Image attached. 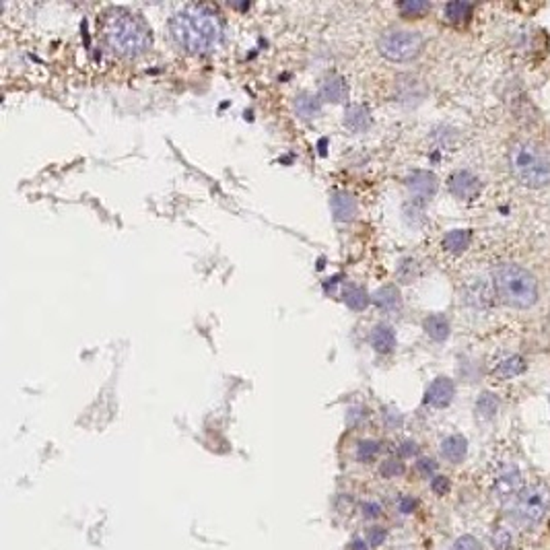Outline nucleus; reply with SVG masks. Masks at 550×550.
I'll return each instance as SVG.
<instances>
[{"instance_id":"obj_16","label":"nucleus","mask_w":550,"mask_h":550,"mask_svg":"<svg viewBox=\"0 0 550 550\" xmlns=\"http://www.w3.org/2000/svg\"><path fill=\"white\" fill-rule=\"evenodd\" d=\"M373 303L379 307V309H384V311H394V309H398L400 307V291H398V286H394V284H386V286H381V289H377L375 293H373Z\"/></svg>"},{"instance_id":"obj_21","label":"nucleus","mask_w":550,"mask_h":550,"mask_svg":"<svg viewBox=\"0 0 550 550\" xmlns=\"http://www.w3.org/2000/svg\"><path fill=\"white\" fill-rule=\"evenodd\" d=\"M474 10V4L472 2H462V0H454L449 4H445V17L449 23H464L470 19Z\"/></svg>"},{"instance_id":"obj_26","label":"nucleus","mask_w":550,"mask_h":550,"mask_svg":"<svg viewBox=\"0 0 550 550\" xmlns=\"http://www.w3.org/2000/svg\"><path fill=\"white\" fill-rule=\"evenodd\" d=\"M404 472V466H402V462H398V460H388V462H384V466H381V474L384 476H398V474H402Z\"/></svg>"},{"instance_id":"obj_7","label":"nucleus","mask_w":550,"mask_h":550,"mask_svg":"<svg viewBox=\"0 0 550 550\" xmlns=\"http://www.w3.org/2000/svg\"><path fill=\"white\" fill-rule=\"evenodd\" d=\"M447 188L449 192L460 198V200H472L481 194V180L472 173V171H466V169H460V171H454L447 180Z\"/></svg>"},{"instance_id":"obj_8","label":"nucleus","mask_w":550,"mask_h":550,"mask_svg":"<svg viewBox=\"0 0 550 550\" xmlns=\"http://www.w3.org/2000/svg\"><path fill=\"white\" fill-rule=\"evenodd\" d=\"M456 396V386L449 377H437L433 379V384L429 386L427 390V396H424V402L429 406H435V409H445L452 404Z\"/></svg>"},{"instance_id":"obj_11","label":"nucleus","mask_w":550,"mask_h":550,"mask_svg":"<svg viewBox=\"0 0 550 550\" xmlns=\"http://www.w3.org/2000/svg\"><path fill=\"white\" fill-rule=\"evenodd\" d=\"M330 207H332V214L336 221H352L356 214V200L352 198L350 192L346 190H336L330 198Z\"/></svg>"},{"instance_id":"obj_28","label":"nucleus","mask_w":550,"mask_h":550,"mask_svg":"<svg viewBox=\"0 0 550 550\" xmlns=\"http://www.w3.org/2000/svg\"><path fill=\"white\" fill-rule=\"evenodd\" d=\"M418 470H420L422 474H429V472L435 470V462H433V460H420V462H418Z\"/></svg>"},{"instance_id":"obj_18","label":"nucleus","mask_w":550,"mask_h":550,"mask_svg":"<svg viewBox=\"0 0 550 550\" xmlns=\"http://www.w3.org/2000/svg\"><path fill=\"white\" fill-rule=\"evenodd\" d=\"M422 328H424V332L429 334V338H433V341H437V343H443V341L449 336V322H447V318L441 316V313H433V316H429V318L424 320Z\"/></svg>"},{"instance_id":"obj_17","label":"nucleus","mask_w":550,"mask_h":550,"mask_svg":"<svg viewBox=\"0 0 550 550\" xmlns=\"http://www.w3.org/2000/svg\"><path fill=\"white\" fill-rule=\"evenodd\" d=\"M343 295H344V303H346L350 309H354V311H363V309L369 305V301H371L367 289L361 286V284H354V282H348V284L344 286Z\"/></svg>"},{"instance_id":"obj_13","label":"nucleus","mask_w":550,"mask_h":550,"mask_svg":"<svg viewBox=\"0 0 550 550\" xmlns=\"http://www.w3.org/2000/svg\"><path fill=\"white\" fill-rule=\"evenodd\" d=\"M371 346L381 352V354H388L394 350L396 346V332L392 326L388 324H375L373 330H371Z\"/></svg>"},{"instance_id":"obj_3","label":"nucleus","mask_w":550,"mask_h":550,"mask_svg":"<svg viewBox=\"0 0 550 550\" xmlns=\"http://www.w3.org/2000/svg\"><path fill=\"white\" fill-rule=\"evenodd\" d=\"M497 293L503 303L515 309H528L538 301L536 278L517 264H501L492 273Z\"/></svg>"},{"instance_id":"obj_20","label":"nucleus","mask_w":550,"mask_h":550,"mask_svg":"<svg viewBox=\"0 0 550 550\" xmlns=\"http://www.w3.org/2000/svg\"><path fill=\"white\" fill-rule=\"evenodd\" d=\"M524 371H526V361L519 354H515V356H509L503 363H499L495 369V375L499 379H511L515 375H522Z\"/></svg>"},{"instance_id":"obj_1","label":"nucleus","mask_w":550,"mask_h":550,"mask_svg":"<svg viewBox=\"0 0 550 550\" xmlns=\"http://www.w3.org/2000/svg\"><path fill=\"white\" fill-rule=\"evenodd\" d=\"M169 29L175 44L182 46L186 52L205 54L221 44L225 25L214 6L192 2L171 17Z\"/></svg>"},{"instance_id":"obj_22","label":"nucleus","mask_w":550,"mask_h":550,"mask_svg":"<svg viewBox=\"0 0 550 550\" xmlns=\"http://www.w3.org/2000/svg\"><path fill=\"white\" fill-rule=\"evenodd\" d=\"M398 8H400L402 17L413 19V17H422L431 8V4L424 2V0H404V2L398 4Z\"/></svg>"},{"instance_id":"obj_9","label":"nucleus","mask_w":550,"mask_h":550,"mask_svg":"<svg viewBox=\"0 0 550 550\" xmlns=\"http://www.w3.org/2000/svg\"><path fill=\"white\" fill-rule=\"evenodd\" d=\"M348 97V83L341 74H328L320 83V99L330 103H343Z\"/></svg>"},{"instance_id":"obj_19","label":"nucleus","mask_w":550,"mask_h":550,"mask_svg":"<svg viewBox=\"0 0 550 550\" xmlns=\"http://www.w3.org/2000/svg\"><path fill=\"white\" fill-rule=\"evenodd\" d=\"M472 241V233L468 229H454L443 237V248L452 254H462L468 250Z\"/></svg>"},{"instance_id":"obj_24","label":"nucleus","mask_w":550,"mask_h":550,"mask_svg":"<svg viewBox=\"0 0 550 550\" xmlns=\"http://www.w3.org/2000/svg\"><path fill=\"white\" fill-rule=\"evenodd\" d=\"M377 452H379V443L367 439V441H361V443H359V452H356V456H359V460L369 462V460H373V458L377 456Z\"/></svg>"},{"instance_id":"obj_27","label":"nucleus","mask_w":550,"mask_h":550,"mask_svg":"<svg viewBox=\"0 0 550 550\" xmlns=\"http://www.w3.org/2000/svg\"><path fill=\"white\" fill-rule=\"evenodd\" d=\"M431 488H433L437 495H445V492L449 490V481L443 479V476H437L435 481L431 482Z\"/></svg>"},{"instance_id":"obj_15","label":"nucleus","mask_w":550,"mask_h":550,"mask_svg":"<svg viewBox=\"0 0 550 550\" xmlns=\"http://www.w3.org/2000/svg\"><path fill=\"white\" fill-rule=\"evenodd\" d=\"M295 112L303 120H313L322 112V101H320V97H316L311 93H299L295 97Z\"/></svg>"},{"instance_id":"obj_6","label":"nucleus","mask_w":550,"mask_h":550,"mask_svg":"<svg viewBox=\"0 0 550 550\" xmlns=\"http://www.w3.org/2000/svg\"><path fill=\"white\" fill-rule=\"evenodd\" d=\"M547 503H549V492L542 486L528 488L519 497V517H524V519H528L532 524L540 522L542 515H544Z\"/></svg>"},{"instance_id":"obj_2","label":"nucleus","mask_w":550,"mask_h":550,"mask_svg":"<svg viewBox=\"0 0 550 550\" xmlns=\"http://www.w3.org/2000/svg\"><path fill=\"white\" fill-rule=\"evenodd\" d=\"M101 35L116 54L126 58L144 54L153 44L151 29L142 17L122 6H112L101 15Z\"/></svg>"},{"instance_id":"obj_23","label":"nucleus","mask_w":550,"mask_h":550,"mask_svg":"<svg viewBox=\"0 0 550 550\" xmlns=\"http://www.w3.org/2000/svg\"><path fill=\"white\" fill-rule=\"evenodd\" d=\"M497 409H499V402H497V398L492 394H482L479 402H476V411L484 418H492L495 413H497Z\"/></svg>"},{"instance_id":"obj_4","label":"nucleus","mask_w":550,"mask_h":550,"mask_svg":"<svg viewBox=\"0 0 550 550\" xmlns=\"http://www.w3.org/2000/svg\"><path fill=\"white\" fill-rule=\"evenodd\" d=\"M513 175L528 188H544L550 184V157L534 142H517L509 151Z\"/></svg>"},{"instance_id":"obj_12","label":"nucleus","mask_w":550,"mask_h":550,"mask_svg":"<svg viewBox=\"0 0 550 550\" xmlns=\"http://www.w3.org/2000/svg\"><path fill=\"white\" fill-rule=\"evenodd\" d=\"M344 126L352 132H365L371 126V114L367 105L352 103L344 110Z\"/></svg>"},{"instance_id":"obj_29","label":"nucleus","mask_w":550,"mask_h":550,"mask_svg":"<svg viewBox=\"0 0 550 550\" xmlns=\"http://www.w3.org/2000/svg\"><path fill=\"white\" fill-rule=\"evenodd\" d=\"M414 505H416V503H414L413 499H404V501L400 503V509H402V511H413Z\"/></svg>"},{"instance_id":"obj_10","label":"nucleus","mask_w":550,"mask_h":550,"mask_svg":"<svg viewBox=\"0 0 550 550\" xmlns=\"http://www.w3.org/2000/svg\"><path fill=\"white\" fill-rule=\"evenodd\" d=\"M406 186L416 198H431L437 192V178L431 171H413L406 178Z\"/></svg>"},{"instance_id":"obj_30","label":"nucleus","mask_w":550,"mask_h":550,"mask_svg":"<svg viewBox=\"0 0 550 550\" xmlns=\"http://www.w3.org/2000/svg\"><path fill=\"white\" fill-rule=\"evenodd\" d=\"M414 452H416V445H414V443H404V445H402V454H404V456H411Z\"/></svg>"},{"instance_id":"obj_14","label":"nucleus","mask_w":550,"mask_h":550,"mask_svg":"<svg viewBox=\"0 0 550 550\" xmlns=\"http://www.w3.org/2000/svg\"><path fill=\"white\" fill-rule=\"evenodd\" d=\"M466 452H468V441L462 435H452L441 443V454L452 464H460L466 458Z\"/></svg>"},{"instance_id":"obj_5","label":"nucleus","mask_w":550,"mask_h":550,"mask_svg":"<svg viewBox=\"0 0 550 550\" xmlns=\"http://www.w3.org/2000/svg\"><path fill=\"white\" fill-rule=\"evenodd\" d=\"M424 37L413 29H388L379 35V52L394 62H409L420 54Z\"/></svg>"},{"instance_id":"obj_25","label":"nucleus","mask_w":550,"mask_h":550,"mask_svg":"<svg viewBox=\"0 0 550 550\" xmlns=\"http://www.w3.org/2000/svg\"><path fill=\"white\" fill-rule=\"evenodd\" d=\"M454 550H482V547L474 536H468V534H466V536H462V538L456 540Z\"/></svg>"}]
</instances>
